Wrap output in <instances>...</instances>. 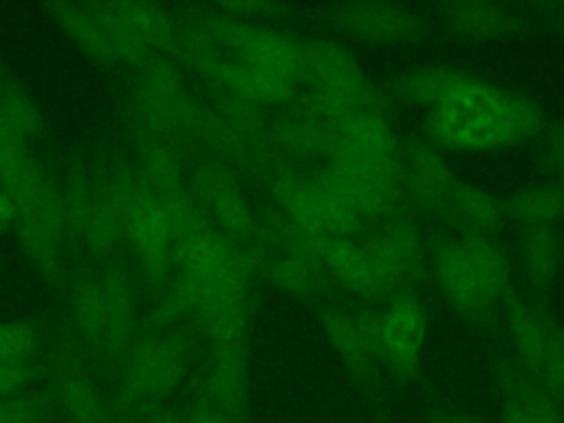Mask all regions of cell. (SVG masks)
Here are the masks:
<instances>
[{"mask_svg":"<svg viewBox=\"0 0 564 423\" xmlns=\"http://www.w3.org/2000/svg\"><path fill=\"white\" fill-rule=\"evenodd\" d=\"M542 128L538 106L485 79L460 73L427 115L432 145L494 150L531 139Z\"/></svg>","mask_w":564,"mask_h":423,"instance_id":"obj_1","label":"cell"},{"mask_svg":"<svg viewBox=\"0 0 564 423\" xmlns=\"http://www.w3.org/2000/svg\"><path fill=\"white\" fill-rule=\"evenodd\" d=\"M119 359V410L148 416L185 381L192 348L176 330H150L134 337Z\"/></svg>","mask_w":564,"mask_h":423,"instance_id":"obj_2","label":"cell"},{"mask_svg":"<svg viewBox=\"0 0 564 423\" xmlns=\"http://www.w3.org/2000/svg\"><path fill=\"white\" fill-rule=\"evenodd\" d=\"M15 205L18 234L31 262L46 275L55 278L62 264L66 220V198L37 159L26 165L4 185Z\"/></svg>","mask_w":564,"mask_h":423,"instance_id":"obj_3","label":"cell"},{"mask_svg":"<svg viewBox=\"0 0 564 423\" xmlns=\"http://www.w3.org/2000/svg\"><path fill=\"white\" fill-rule=\"evenodd\" d=\"M134 293L119 271L84 280L70 297V317L79 337L101 357H121L134 339Z\"/></svg>","mask_w":564,"mask_h":423,"instance_id":"obj_4","label":"cell"},{"mask_svg":"<svg viewBox=\"0 0 564 423\" xmlns=\"http://www.w3.org/2000/svg\"><path fill=\"white\" fill-rule=\"evenodd\" d=\"M275 200V209L306 238H355L364 227L313 172H300L286 161L260 174Z\"/></svg>","mask_w":564,"mask_h":423,"instance_id":"obj_5","label":"cell"},{"mask_svg":"<svg viewBox=\"0 0 564 423\" xmlns=\"http://www.w3.org/2000/svg\"><path fill=\"white\" fill-rule=\"evenodd\" d=\"M121 205V231L152 284H163L176 264V234L165 205L137 174L115 178Z\"/></svg>","mask_w":564,"mask_h":423,"instance_id":"obj_6","label":"cell"},{"mask_svg":"<svg viewBox=\"0 0 564 423\" xmlns=\"http://www.w3.org/2000/svg\"><path fill=\"white\" fill-rule=\"evenodd\" d=\"M198 20L231 59L300 88L304 70V40L220 11L205 13Z\"/></svg>","mask_w":564,"mask_h":423,"instance_id":"obj_7","label":"cell"},{"mask_svg":"<svg viewBox=\"0 0 564 423\" xmlns=\"http://www.w3.org/2000/svg\"><path fill=\"white\" fill-rule=\"evenodd\" d=\"M134 106L139 110V123L152 132H159L176 143V139H196L203 104L194 99L181 73L161 57L143 62L137 88Z\"/></svg>","mask_w":564,"mask_h":423,"instance_id":"obj_8","label":"cell"},{"mask_svg":"<svg viewBox=\"0 0 564 423\" xmlns=\"http://www.w3.org/2000/svg\"><path fill=\"white\" fill-rule=\"evenodd\" d=\"M194 196L212 227L242 251L260 242V218L245 196L234 170L220 159H209L196 174Z\"/></svg>","mask_w":564,"mask_h":423,"instance_id":"obj_9","label":"cell"},{"mask_svg":"<svg viewBox=\"0 0 564 423\" xmlns=\"http://www.w3.org/2000/svg\"><path fill=\"white\" fill-rule=\"evenodd\" d=\"M337 95L361 110L388 112V95L377 88L361 64L337 42L304 40L302 84Z\"/></svg>","mask_w":564,"mask_h":423,"instance_id":"obj_10","label":"cell"},{"mask_svg":"<svg viewBox=\"0 0 564 423\" xmlns=\"http://www.w3.org/2000/svg\"><path fill=\"white\" fill-rule=\"evenodd\" d=\"M66 220L93 253H108L121 240V205L115 181L77 176L66 198Z\"/></svg>","mask_w":564,"mask_h":423,"instance_id":"obj_11","label":"cell"},{"mask_svg":"<svg viewBox=\"0 0 564 423\" xmlns=\"http://www.w3.org/2000/svg\"><path fill=\"white\" fill-rule=\"evenodd\" d=\"M308 249L322 269L344 289L361 297H383L394 293V286L357 238H308Z\"/></svg>","mask_w":564,"mask_h":423,"instance_id":"obj_12","label":"cell"},{"mask_svg":"<svg viewBox=\"0 0 564 423\" xmlns=\"http://www.w3.org/2000/svg\"><path fill=\"white\" fill-rule=\"evenodd\" d=\"M326 15L337 31L364 42L394 44L423 33L421 15L394 2H337L326 9Z\"/></svg>","mask_w":564,"mask_h":423,"instance_id":"obj_13","label":"cell"},{"mask_svg":"<svg viewBox=\"0 0 564 423\" xmlns=\"http://www.w3.org/2000/svg\"><path fill=\"white\" fill-rule=\"evenodd\" d=\"M425 308L410 293H397L377 315V350L397 372L414 375L425 339Z\"/></svg>","mask_w":564,"mask_h":423,"instance_id":"obj_14","label":"cell"},{"mask_svg":"<svg viewBox=\"0 0 564 423\" xmlns=\"http://www.w3.org/2000/svg\"><path fill=\"white\" fill-rule=\"evenodd\" d=\"M53 20L90 55L110 62H143L145 51L108 24L93 4H51Z\"/></svg>","mask_w":564,"mask_h":423,"instance_id":"obj_15","label":"cell"},{"mask_svg":"<svg viewBox=\"0 0 564 423\" xmlns=\"http://www.w3.org/2000/svg\"><path fill=\"white\" fill-rule=\"evenodd\" d=\"M405 196L427 214L447 212L456 178L430 141H412L401 148Z\"/></svg>","mask_w":564,"mask_h":423,"instance_id":"obj_16","label":"cell"},{"mask_svg":"<svg viewBox=\"0 0 564 423\" xmlns=\"http://www.w3.org/2000/svg\"><path fill=\"white\" fill-rule=\"evenodd\" d=\"M377 315L379 313L348 311L339 306L317 308V319L324 326L337 355L350 368V372L361 379L370 375L375 361L379 359Z\"/></svg>","mask_w":564,"mask_h":423,"instance_id":"obj_17","label":"cell"},{"mask_svg":"<svg viewBox=\"0 0 564 423\" xmlns=\"http://www.w3.org/2000/svg\"><path fill=\"white\" fill-rule=\"evenodd\" d=\"M434 273L445 300L460 313L478 315L496 302V295L474 269L458 236L438 242L434 251Z\"/></svg>","mask_w":564,"mask_h":423,"instance_id":"obj_18","label":"cell"},{"mask_svg":"<svg viewBox=\"0 0 564 423\" xmlns=\"http://www.w3.org/2000/svg\"><path fill=\"white\" fill-rule=\"evenodd\" d=\"M368 251L394 286V291L421 273L423 269V238L414 223L403 216L386 220L366 240Z\"/></svg>","mask_w":564,"mask_h":423,"instance_id":"obj_19","label":"cell"},{"mask_svg":"<svg viewBox=\"0 0 564 423\" xmlns=\"http://www.w3.org/2000/svg\"><path fill=\"white\" fill-rule=\"evenodd\" d=\"M93 7L145 53L176 48L178 24L163 7L152 2H99Z\"/></svg>","mask_w":564,"mask_h":423,"instance_id":"obj_20","label":"cell"},{"mask_svg":"<svg viewBox=\"0 0 564 423\" xmlns=\"http://www.w3.org/2000/svg\"><path fill=\"white\" fill-rule=\"evenodd\" d=\"M253 273L260 275L269 286L300 297L313 300L319 289L322 269L317 267L313 256L293 253V251H278L264 245H258L249 251Z\"/></svg>","mask_w":564,"mask_h":423,"instance_id":"obj_21","label":"cell"},{"mask_svg":"<svg viewBox=\"0 0 564 423\" xmlns=\"http://www.w3.org/2000/svg\"><path fill=\"white\" fill-rule=\"evenodd\" d=\"M337 150L377 163L401 161V143L381 112H355L337 128ZM333 152V154H335Z\"/></svg>","mask_w":564,"mask_h":423,"instance_id":"obj_22","label":"cell"},{"mask_svg":"<svg viewBox=\"0 0 564 423\" xmlns=\"http://www.w3.org/2000/svg\"><path fill=\"white\" fill-rule=\"evenodd\" d=\"M205 397L234 423L247 421V348L212 350Z\"/></svg>","mask_w":564,"mask_h":423,"instance_id":"obj_23","label":"cell"},{"mask_svg":"<svg viewBox=\"0 0 564 423\" xmlns=\"http://www.w3.org/2000/svg\"><path fill=\"white\" fill-rule=\"evenodd\" d=\"M271 143L286 159H322L326 161L337 150V132L333 126L308 117L300 110L271 121Z\"/></svg>","mask_w":564,"mask_h":423,"instance_id":"obj_24","label":"cell"},{"mask_svg":"<svg viewBox=\"0 0 564 423\" xmlns=\"http://www.w3.org/2000/svg\"><path fill=\"white\" fill-rule=\"evenodd\" d=\"M500 300H502L505 319H507V328H509L513 348H516L527 375L533 381H538L551 322L533 304L522 300L513 289H509Z\"/></svg>","mask_w":564,"mask_h":423,"instance_id":"obj_25","label":"cell"},{"mask_svg":"<svg viewBox=\"0 0 564 423\" xmlns=\"http://www.w3.org/2000/svg\"><path fill=\"white\" fill-rule=\"evenodd\" d=\"M441 18L454 33L476 40L502 37L522 24V15L513 7L489 0L445 2L441 4Z\"/></svg>","mask_w":564,"mask_h":423,"instance_id":"obj_26","label":"cell"},{"mask_svg":"<svg viewBox=\"0 0 564 423\" xmlns=\"http://www.w3.org/2000/svg\"><path fill=\"white\" fill-rule=\"evenodd\" d=\"M51 401L59 408L68 423H108L110 408L106 394L86 372L64 375L57 381Z\"/></svg>","mask_w":564,"mask_h":423,"instance_id":"obj_27","label":"cell"},{"mask_svg":"<svg viewBox=\"0 0 564 423\" xmlns=\"http://www.w3.org/2000/svg\"><path fill=\"white\" fill-rule=\"evenodd\" d=\"M502 214L524 229L549 227L564 214V189L557 183L522 187L502 203Z\"/></svg>","mask_w":564,"mask_h":423,"instance_id":"obj_28","label":"cell"},{"mask_svg":"<svg viewBox=\"0 0 564 423\" xmlns=\"http://www.w3.org/2000/svg\"><path fill=\"white\" fill-rule=\"evenodd\" d=\"M447 212L458 223V231L489 236L502 218V203L482 187L456 183Z\"/></svg>","mask_w":564,"mask_h":423,"instance_id":"obj_29","label":"cell"},{"mask_svg":"<svg viewBox=\"0 0 564 423\" xmlns=\"http://www.w3.org/2000/svg\"><path fill=\"white\" fill-rule=\"evenodd\" d=\"M505 401H509L524 423H564L555 399L529 375L516 370L502 372Z\"/></svg>","mask_w":564,"mask_h":423,"instance_id":"obj_30","label":"cell"},{"mask_svg":"<svg viewBox=\"0 0 564 423\" xmlns=\"http://www.w3.org/2000/svg\"><path fill=\"white\" fill-rule=\"evenodd\" d=\"M458 75H460V70H454V68H447V66L414 68V70L401 75L392 84L390 93L401 101L416 104L421 108L432 110Z\"/></svg>","mask_w":564,"mask_h":423,"instance_id":"obj_31","label":"cell"},{"mask_svg":"<svg viewBox=\"0 0 564 423\" xmlns=\"http://www.w3.org/2000/svg\"><path fill=\"white\" fill-rule=\"evenodd\" d=\"M527 278L535 291H542L553 278L560 262V242L551 227L524 229L520 242Z\"/></svg>","mask_w":564,"mask_h":423,"instance_id":"obj_32","label":"cell"},{"mask_svg":"<svg viewBox=\"0 0 564 423\" xmlns=\"http://www.w3.org/2000/svg\"><path fill=\"white\" fill-rule=\"evenodd\" d=\"M538 383L555 399L564 397V328L551 322L546 350L542 359V370Z\"/></svg>","mask_w":564,"mask_h":423,"instance_id":"obj_33","label":"cell"},{"mask_svg":"<svg viewBox=\"0 0 564 423\" xmlns=\"http://www.w3.org/2000/svg\"><path fill=\"white\" fill-rule=\"evenodd\" d=\"M37 350V333L22 322H0V364L31 361Z\"/></svg>","mask_w":564,"mask_h":423,"instance_id":"obj_34","label":"cell"},{"mask_svg":"<svg viewBox=\"0 0 564 423\" xmlns=\"http://www.w3.org/2000/svg\"><path fill=\"white\" fill-rule=\"evenodd\" d=\"M51 399L42 394H15L0 401V423H44Z\"/></svg>","mask_w":564,"mask_h":423,"instance_id":"obj_35","label":"cell"},{"mask_svg":"<svg viewBox=\"0 0 564 423\" xmlns=\"http://www.w3.org/2000/svg\"><path fill=\"white\" fill-rule=\"evenodd\" d=\"M220 13L247 20V22H258L260 20H278L284 13V4L278 2H225L216 7Z\"/></svg>","mask_w":564,"mask_h":423,"instance_id":"obj_36","label":"cell"},{"mask_svg":"<svg viewBox=\"0 0 564 423\" xmlns=\"http://www.w3.org/2000/svg\"><path fill=\"white\" fill-rule=\"evenodd\" d=\"M33 377V361H2L0 364V401L15 397L29 386Z\"/></svg>","mask_w":564,"mask_h":423,"instance_id":"obj_37","label":"cell"},{"mask_svg":"<svg viewBox=\"0 0 564 423\" xmlns=\"http://www.w3.org/2000/svg\"><path fill=\"white\" fill-rule=\"evenodd\" d=\"M183 423H234V421L227 419V416L205 397V392H203V394H198V397L189 403Z\"/></svg>","mask_w":564,"mask_h":423,"instance_id":"obj_38","label":"cell"},{"mask_svg":"<svg viewBox=\"0 0 564 423\" xmlns=\"http://www.w3.org/2000/svg\"><path fill=\"white\" fill-rule=\"evenodd\" d=\"M544 154L555 170L564 167V121L549 132L544 141Z\"/></svg>","mask_w":564,"mask_h":423,"instance_id":"obj_39","label":"cell"},{"mask_svg":"<svg viewBox=\"0 0 564 423\" xmlns=\"http://www.w3.org/2000/svg\"><path fill=\"white\" fill-rule=\"evenodd\" d=\"M535 15L551 24L553 29H564V2H546V4H535L533 7Z\"/></svg>","mask_w":564,"mask_h":423,"instance_id":"obj_40","label":"cell"},{"mask_svg":"<svg viewBox=\"0 0 564 423\" xmlns=\"http://www.w3.org/2000/svg\"><path fill=\"white\" fill-rule=\"evenodd\" d=\"M15 220V205L7 192L0 189V229L9 227Z\"/></svg>","mask_w":564,"mask_h":423,"instance_id":"obj_41","label":"cell"},{"mask_svg":"<svg viewBox=\"0 0 564 423\" xmlns=\"http://www.w3.org/2000/svg\"><path fill=\"white\" fill-rule=\"evenodd\" d=\"M145 423H183V421L172 410L159 408L145 416Z\"/></svg>","mask_w":564,"mask_h":423,"instance_id":"obj_42","label":"cell"},{"mask_svg":"<svg viewBox=\"0 0 564 423\" xmlns=\"http://www.w3.org/2000/svg\"><path fill=\"white\" fill-rule=\"evenodd\" d=\"M434 423H476V421L469 419V416H465V414L443 410V412H436V414H434Z\"/></svg>","mask_w":564,"mask_h":423,"instance_id":"obj_43","label":"cell"},{"mask_svg":"<svg viewBox=\"0 0 564 423\" xmlns=\"http://www.w3.org/2000/svg\"><path fill=\"white\" fill-rule=\"evenodd\" d=\"M500 423H524V421L518 414V410L509 401H505V410H502V421Z\"/></svg>","mask_w":564,"mask_h":423,"instance_id":"obj_44","label":"cell"},{"mask_svg":"<svg viewBox=\"0 0 564 423\" xmlns=\"http://www.w3.org/2000/svg\"><path fill=\"white\" fill-rule=\"evenodd\" d=\"M557 174H560V183H557V185L564 189V167H560V170H557Z\"/></svg>","mask_w":564,"mask_h":423,"instance_id":"obj_45","label":"cell"},{"mask_svg":"<svg viewBox=\"0 0 564 423\" xmlns=\"http://www.w3.org/2000/svg\"><path fill=\"white\" fill-rule=\"evenodd\" d=\"M4 84H7V82H4V79H2V73H0V88H2V86H4Z\"/></svg>","mask_w":564,"mask_h":423,"instance_id":"obj_46","label":"cell"},{"mask_svg":"<svg viewBox=\"0 0 564 423\" xmlns=\"http://www.w3.org/2000/svg\"><path fill=\"white\" fill-rule=\"evenodd\" d=\"M115 423H128V421H123V419H119V421H115Z\"/></svg>","mask_w":564,"mask_h":423,"instance_id":"obj_47","label":"cell"}]
</instances>
